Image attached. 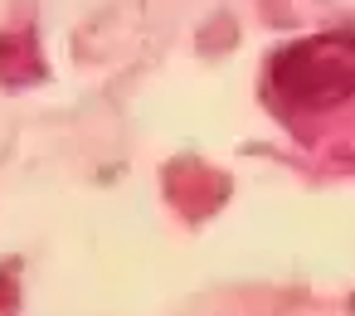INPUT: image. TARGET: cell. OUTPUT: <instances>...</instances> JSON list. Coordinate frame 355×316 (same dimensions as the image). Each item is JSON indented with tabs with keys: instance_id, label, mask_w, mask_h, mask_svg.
I'll return each mask as SVG.
<instances>
[{
	"instance_id": "1",
	"label": "cell",
	"mask_w": 355,
	"mask_h": 316,
	"mask_svg": "<svg viewBox=\"0 0 355 316\" xmlns=\"http://www.w3.org/2000/svg\"><path fill=\"white\" fill-rule=\"evenodd\" d=\"M268 78L292 107H306V112L340 107L355 98V35L331 30V35L282 44L268 64Z\"/></svg>"
},
{
	"instance_id": "2",
	"label": "cell",
	"mask_w": 355,
	"mask_h": 316,
	"mask_svg": "<svg viewBox=\"0 0 355 316\" xmlns=\"http://www.w3.org/2000/svg\"><path fill=\"white\" fill-rule=\"evenodd\" d=\"M350 306H355V297H350Z\"/></svg>"
}]
</instances>
